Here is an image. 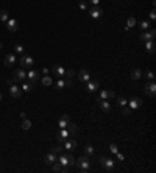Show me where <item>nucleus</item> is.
Here are the masks:
<instances>
[{
    "label": "nucleus",
    "instance_id": "nucleus-28",
    "mask_svg": "<svg viewBox=\"0 0 156 173\" xmlns=\"http://www.w3.org/2000/svg\"><path fill=\"white\" fill-rule=\"evenodd\" d=\"M10 19V13L6 11V10H2V11H0V20H2V22H6Z\"/></svg>",
    "mask_w": 156,
    "mask_h": 173
},
{
    "label": "nucleus",
    "instance_id": "nucleus-23",
    "mask_svg": "<svg viewBox=\"0 0 156 173\" xmlns=\"http://www.w3.org/2000/svg\"><path fill=\"white\" fill-rule=\"evenodd\" d=\"M144 44H145V50H147L148 53H153V52H154L156 45H154V41H153V39H151V41H145Z\"/></svg>",
    "mask_w": 156,
    "mask_h": 173
},
{
    "label": "nucleus",
    "instance_id": "nucleus-37",
    "mask_svg": "<svg viewBox=\"0 0 156 173\" xmlns=\"http://www.w3.org/2000/svg\"><path fill=\"white\" fill-rule=\"evenodd\" d=\"M56 86H58V89H63V87H66V81H64L63 78H58V81H56Z\"/></svg>",
    "mask_w": 156,
    "mask_h": 173
},
{
    "label": "nucleus",
    "instance_id": "nucleus-25",
    "mask_svg": "<svg viewBox=\"0 0 156 173\" xmlns=\"http://www.w3.org/2000/svg\"><path fill=\"white\" fill-rule=\"evenodd\" d=\"M141 77H142V70L141 69H133L131 70V78L133 80H139Z\"/></svg>",
    "mask_w": 156,
    "mask_h": 173
},
{
    "label": "nucleus",
    "instance_id": "nucleus-48",
    "mask_svg": "<svg viewBox=\"0 0 156 173\" xmlns=\"http://www.w3.org/2000/svg\"><path fill=\"white\" fill-rule=\"evenodd\" d=\"M2 48H3V44H2V42H0V50H2Z\"/></svg>",
    "mask_w": 156,
    "mask_h": 173
},
{
    "label": "nucleus",
    "instance_id": "nucleus-32",
    "mask_svg": "<svg viewBox=\"0 0 156 173\" xmlns=\"http://www.w3.org/2000/svg\"><path fill=\"white\" fill-rule=\"evenodd\" d=\"M14 52H16V53H20V55H23L25 48H23V45H20V44H16V45H14Z\"/></svg>",
    "mask_w": 156,
    "mask_h": 173
},
{
    "label": "nucleus",
    "instance_id": "nucleus-42",
    "mask_svg": "<svg viewBox=\"0 0 156 173\" xmlns=\"http://www.w3.org/2000/svg\"><path fill=\"white\" fill-rule=\"evenodd\" d=\"M116 155H117V159H119V161H123V159H125V156H123V155H122L120 151H117Z\"/></svg>",
    "mask_w": 156,
    "mask_h": 173
},
{
    "label": "nucleus",
    "instance_id": "nucleus-47",
    "mask_svg": "<svg viewBox=\"0 0 156 173\" xmlns=\"http://www.w3.org/2000/svg\"><path fill=\"white\" fill-rule=\"evenodd\" d=\"M42 73L44 75H48V69H42Z\"/></svg>",
    "mask_w": 156,
    "mask_h": 173
},
{
    "label": "nucleus",
    "instance_id": "nucleus-20",
    "mask_svg": "<svg viewBox=\"0 0 156 173\" xmlns=\"http://www.w3.org/2000/svg\"><path fill=\"white\" fill-rule=\"evenodd\" d=\"M64 150H67V151H73L75 148H76V140H73V139H67L66 142H64Z\"/></svg>",
    "mask_w": 156,
    "mask_h": 173
},
{
    "label": "nucleus",
    "instance_id": "nucleus-41",
    "mask_svg": "<svg viewBox=\"0 0 156 173\" xmlns=\"http://www.w3.org/2000/svg\"><path fill=\"white\" fill-rule=\"evenodd\" d=\"M131 114V108H125L123 109V115H129Z\"/></svg>",
    "mask_w": 156,
    "mask_h": 173
},
{
    "label": "nucleus",
    "instance_id": "nucleus-27",
    "mask_svg": "<svg viewBox=\"0 0 156 173\" xmlns=\"http://www.w3.org/2000/svg\"><path fill=\"white\" fill-rule=\"evenodd\" d=\"M134 25H136V17H133V16L128 17L126 19V28H133Z\"/></svg>",
    "mask_w": 156,
    "mask_h": 173
},
{
    "label": "nucleus",
    "instance_id": "nucleus-46",
    "mask_svg": "<svg viewBox=\"0 0 156 173\" xmlns=\"http://www.w3.org/2000/svg\"><path fill=\"white\" fill-rule=\"evenodd\" d=\"M20 119H22V120L27 119V114H25V112H20Z\"/></svg>",
    "mask_w": 156,
    "mask_h": 173
},
{
    "label": "nucleus",
    "instance_id": "nucleus-36",
    "mask_svg": "<svg viewBox=\"0 0 156 173\" xmlns=\"http://www.w3.org/2000/svg\"><path fill=\"white\" fill-rule=\"evenodd\" d=\"M139 27L145 31V30H148V28H150V22H148V20H144V22H141V25H139Z\"/></svg>",
    "mask_w": 156,
    "mask_h": 173
},
{
    "label": "nucleus",
    "instance_id": "nucleus-9",
    "mask_svg": "<svg viewBox=\"0 0 156 173\" xmlns=\"http://www.w3.org/2000/svg\"><path fill=\"white\" fill-rule=\"evenodd\" d=\"M128 105H129V108H131V111L133 109H139L142 106V100L139 97H133L131 100H128Z\"/></svg>",
    "mask_w": 156,
    "mask_h": 173
},
{
    "label": "nucleus",
    "instance_id": "nucleus-35",
    "mask_svg": "<svg viewBox=\"0 0 156 173\" xmlns=\"http://www.w3.org/2000/svg\"><path fill=\"white\" fill-rule=\"evenodd\" d=\"M67 130H69V133L75 134V133H76V125H73V123L70 122V123H69V125H67Z\"/></svg>",
    "mask_w": 156,
    "mask_h": 173
},
{
    "label": "nucleus",
    "instance_id": "nucleus-1",
    "mask_svg": "<svg viewBox=\"0 0 156 173\" xmlns=\"http://www.w3.org/2000/svg\"><path fill=\"white\" fill-rule=\"evenodd\" d=\"M75 164L78 165V168H80V171H89L91 170V159L86 156V155H83V156H80L76 161H75Z\"/></svg>",
    "mask_w": 156,
    "mask_h": 173
},
{
    "label": "nucleus",
    "instance_id": "nucleus-16",
    "mask_svg": "<svg viewBox=\"0 0 156 173\" xmlns=\"http://www.w3.org/2000/svg\"><path fill=\"white\" fill-rule=\"evenodd\" d=\"M39 75H41V73H39L38 70H30V72L27 73V78H28V81H30V83H33V84H35V83L39 80Z\"/></svg>",
    "mask_w": 156,
    "mask_h": 173
},
{
    "label": "nucleus",
    "instance_id": "nucleus-22",
    "mask_svg": "<svg viewBox=\"0 0 156 173\" xmlns=\"http://www.w3.org/2000/svg\"><path fill=\"white\" fill-rule=\"evenodd\" d=\"M69 123H70V119H69L67 115H61V117H60V120H58L60 128H67Z\"/></svg>",
    "mask_w": 156,
    "mask_h": 173
},
{
    "label": "nucleus",
    "instance_id": "nucleus-34",
    "mask_svg": "<svg viewBox=\"0 0 156 173\" xmlns=\"http://www.w3.org/2000/svg\"><path fill=\"white\" fill-rule=\"evenodd\" d=\"M126 103H128L126 98H123V97H119V98H117V105H119V106H126Z\"/></svg>",
    "mask_w": 156,
    "mask_h": 173
},
{
    "label": "nucleus",
    "instance_id": "nucleus-39",
    "mask_svg": "<svg viewBox=\"0 0 156 173\" xmlns=\"http://www.w3.org/2000/svg\"><path fill=\"white\" fill-rule=\"evenodd\" d=\"M109 151H111V153H114V155L119 151V148H117V145H116V143H109Z\"/></svg>",
    "mask_w": 156,
    "mask_h": 173
},
{
    "label": "nucleus",
    "instance_id": "nucleus-19",
    "mask_svg": "<svg viewBox=\"0 0 156 173\" xmlns=\"http://www.w3.org/2000/svg\"><path fill=\"white\" fill-rule=\"evenodd\" d=\"M114 97H116L114 91H101L98 100H109V98H114Z\"/></svg>",
    "mask_w": 156,
    "mask_h": 173
},
{
    "label": "nucleus",
    "instance_id": "nucleus-12",
    "mask_svg": "<svg viewBox=\"0 0 156 173\" xmlns=\"http://www.w3.org/2000/svg\"><path fill=\"white\" fill-rule=\"evenodd\" d=\"M6 28L10 31H17L19 30V22L16 19H8L6 20Z\"/></svg>",
    "mask_w": 156,
    "mask_h": 173
},
{
    "label": "nucleus",
    "instance_id": "nucleus-13",
    "mask_svg": "<svg viewBox=\"0 0 156 173\" xmlns=\"http://www.w3.org/2000/svg\"><path fill=\"white\" fill-rule=\"evenodd\" d=\"M89 14H91V17H94V19H100V17L103 16V10L98 8V6H92V8L89 10Z\"/></svg>",
    "mask_w": 156,
    "mask_h": 173
},
{
    "label": "nucleus",
    "instance_id": "nucleus-11",
    "mask_svg": "<svg viewBox=\"0 0 156 173\" xmlns=\"http://www.w3.org/2000/svg\"><path fill=\"white\" fill-rule=\"evenodd\" d=\"M144 92H145L147 95H150V97H154V94H156V84H154V81L147 83V84H145Z\"/></svg>",
    "mask_w": 156,
    "mask_h": 173
},
{
    "label": "nucleus",
    "instance_id": "nucleus-33",
    "mask_svg": "<svg viewBox=\"0 0 156 173\" xmlns=\"http://www.w3.org/2000/svg\"><path fill=\"white\" fill-rule=\"evenodd\" d=\"M84 155H86V156L94 155V147H92V145H86V148H84Z\"/></svg>",
    "mask_w": 156,
    "mask_h": 173
},
{
    "label": "nucleus",
    "instance_id": "nucleus-30",
    "mask_svg": "<svg viewBox=\"0 0 156 173\" xmlns=\"http://www.w3.org/2000/svg\"><path fill=\"white\" fill-rule=\"evenodd\" d=\"M41 81H42V84H44V86H47V87H48V86H51V83H53V81H51V78H50L48 75H44Z\"/></svg>",
    "mask_w": 156,
    "mask_h": 173
},
{
    "label": "nucleus",
    "instance_id": "nucleus-43",
    "mask_svg": "<svg viewBox=\"0 0 156 173\" xmlns=\"http://www.w3.org/2000/svg\"><path fill=\"white\" fill-rule=\"evenodd\" d=\"M89 2L94 5V6H98V3H100V0H89Z\"/></svg>",
    "mask_w": 156,
    "mask_h": 173
},
{
    "label": "nucleus",
    "instance_id": "nucleus-10",
    "mask_svg": "<svg viewBox=\"0 0 156 173\" xmlns=\"http://www.w3.org/2000/svg\"><path fill=\"white\" fill-rule=\"evenodd\" d=\"M98 81L97 80H89L88 81V84H86V91L89 92V94H94V92H97V89H98Z\"/></svg>",
    "mask_w": 156,
    "mask_h": 173
},
{
    "label": "nucleus",
    "instance_id": "nucleus-15",
    "mask_svg": "<svg viewBox=\"0 0 156 173\" xmlns=\"http://www.w3.org/2000/svg\"><path fill=\"white\" fill-rule=\"evenodd\" d=\"M51 72H53L55 75H58V78H63V77H64L66 69H64L63 66H60V64H55L53 67H51Z\"/></svg>",
    "mask_w": 156,
    "mask_h": 173
},
{
    "label": "nucleus",
    "instance_id": "nucleus-26",
    "mask_svg": "<svg viewBox=\"0 0 156 173\" xmlns=\"http://www.w3.org/2000/svg\"><path fill=\"white\" fill-rule=\"evenodd\" d=\"M75 75H76V72H75L73 69H67V70L64 72V77H66L67 80H72V78H73Z\"/></svg>",
    "mask_w": 156,
    "mask_h": 173
},
{
    "label": "nucleus",
    "instance_id": "nucleus-7",
    "mask_svg": "<svg viewBox=\"0 0 156 173\" xmlns=\"http://www.w3.org/2000/svg\"><path fill=\"white\" fill-rule=\"evenodd\" d=\"M69 137H70V133H69V130H66V128H61V130L58 131V134H56V139L60 140V143H64Z\"/></svg>",
    "mask_w": 156,
    "mask_h": 173
},
{
    "label": "nucleus",
    "instance_id": "nucleus-6",
    "mask_svg": "<svg viewBox=\"0 0 156 173\" xmlns=\"http://www.w3.org/2000/svg\"><path fill=\"white\" fill-rule=\"evenodd\" d=\"M25 78H27V73H25V70L20 67L14 72V75H13V81H19V83H23Z\"/></svg>",
    "mask_w": 156,
    "mask_h": 173
},
{
    "label": "nucleus",
    "instance_id": "nucleus-5",
    "mask_svg": "<svg viewBox=\"0 0 156 173\" xmlns=\"http://www.w3.org/2000/svg\"><path fill=\"white\" fill-rule=\"evenodd\" d=\"M6 83H8V86H10V94H11L14 98H19V97L22 95V91H20V87H19V86H16L13 80H8Z\"/></svg>",
    "mask_w": 156,
    "mask_h": 173
},
{
    "label": "nucleus",
    "instance_id": "nucleus-24",
    "mask_svg": "<svg viewBox=\"0 0 156 173\" xmlns=\"http://www.w3.org/2000/svg\"><path fill=\"white\" fill-rule=\"evenodd\" d=\"M33 86H35L33 83H22V87H20V91L28 94V92H31V91H33Z\"/></svg>",
    "mask_w": 156,
    "mask_h": 173
},
{
    "label": "nucleus",
    "instance_id": "nucleus-14",
    "mask_svg": "<svg viewBox=\"0 0 156 173\" xmlns=\"http://www.w3.org/2000/svg\"><path fill=\"white\" fill-rule=\"evenodd\" d=\"M16 55L14 53H8L6 56H5V67H13L14 64H16Z\"/></svg>",
    "mask_w": 156,
    "mask_h": 173
},
{
    "label": "nucleus",
    "instance_id": "nucleus-44",
    "mask_svg": "<svg viewBox=\"0 0 156 173\" xmlns=\"http://www.w3.org/2000/svg\"><path fill=\"white\" fill-rule=\"evenodd\" d=\"M154 17H156V11L153 10V11L150 13V19H151V20H154Z\"/></svg>",
    "mask_w": 156,
    "mask_h": 173
},
{
    "label": "nucleus",
    "instance_id": "nucleus-18",
    "mask_svg": "<svg viewBox=\"0 0 156 173\" xmlns=\"http://www.w3.org/2000/svg\"><path fill=\"white\" fill-rule=\"evenodd\" d=\"M91 78H92V77H91V73H89L88 70H84V69H83V70L78 72V80H80V81H83V83L86 81V83H88Z\"/></svg>",
    "mask_w": 156,
    "mask_h": 173
},
{
    "label": "nucleus",
    "instance_id": "nucleus-38",
    "mask_svg": "<svg viewBox=\"0 0 156 173\" xmlns=\"http://www.w3.org/2000/svg\"><path fill=\"white\" fill-rule=\"evenodd\" d=\"M51 151H53V153H56V155H60V153H63V151H64V147H63V145H60V147H55Z\"/></svg>",
    "mask_w": 156,
    "mask_h": 173
},
{
    "label": "nucleus",
    "instance_id": "nucleus-31",
    "mask_svg": "<svg viewBox=\"0 0 156 173\" xmlns=\"http://www.w3.org/2000/svg\"><path fill=\"white\" fill-rule=\"evenodd\" d=\"M142 75H144L145 78H148L150 81H153V80H154V72H153V70H147L145 73H142Z\"/></svg>",
    "mask_w": 156,
    "mask_h": 173
},
{
    "label": "nucleus",
    "instance_id": "nucleus-45",
    "mask_svg": "<svg viewBox=\"0 0 156 173\" xmlns=\"http://www.w3.org/2000/svg\"><path fill=\"white\" fill-rule=\"evenodd\" d=\"M66 86L67 87H72V80H66Z\"/></svg>",
    "mask_w": 156,
    "mask_h": 173
},
{
    "label": "nucleus",
    "instance_id": "nucleus-21",
    "mask_svg": "<svg viewBox=\"0 0 156 173\" xmlns=\"http://www.w3.org/2000/svg\"><path fill=\"white\" fill-rule=\"evenodd\" d=\"M98 106L101 108V111H105V112L111 111V103L108 100H98Z\"/></svg>",
    "mask_w": 156,
    "mask_h": 173
},
{
    "label": "nucleus",
    "instance_id": "nucleus-4",
    "mask_svg": "<svg viewBox=\"0 0 156 173\" xmlns=\"http://www.w3.org/2000/svg\"><path fill=\"white\" fill-rule=\"evenodd\" d=\"M19 64H20V67H22V69H28V67H33L35 59H33L30 55H22V56H20V59H19Z\"/></svg>",
    "mask_w": 156,
    "mask_h": 173
},
{
    "label": "nucleus",
    "instance_id": "nucleus-2",
    "mask_svg": "<svg viewBox=\"0 0 156 173\" xmlns=\"http://www.w3.org/2000/svg\"><path fill=\"white\" fill-rule=\"evenodd\" d=\"M75 158L70 155V153H60L58 155V162L63 165V167H69V165H73L75 164Z\"/></svg>",
    "mask_w": 156,
    "mask_h": 173
},
{
    "label": "nucleus",
    "instance_id": "nucleus-8",
    "mask_svg": "<svg viewBox=\"0 0 156 173\" xmlns=\"http://www.w3.org/2000/svg\"><path fill=\"white\" fill-rule=\"evenodd\" d=\"M154 36H156L154 28H150V31H144V33L139 36V39H141L142 42H145V41H151V39H154Z\"/></svg>",
    "mask_w": 156,
    "mask_h": 173
},
{
    "label": "nucleus",
    "instance_id": "nucleus-3",
    "mask_svg": "<svg viewBox=\"0 0 156 173\" xmlns=\"http://www.w3.org/2000/svg\"><path fill=\"white\" fill-rule=\"evenodd\" d=\"M98 162H100V165L105 167L108 171H114V168H116V162L113 159L105 158V156H98Z\"/></svg>",
    "mask_w": 156,
    "mask_h": 173
},
{
    "label": "nucleus",
    "instance_id": "nucleus-29",
    "mask_svg": "<svg viewBox=\"0 0 156 173\" xmlns=\"http://www.w3.org/2000/svg\"><path fill=\"white\" fill-rule=\"evenodd\" d=\"M22 130H25V131H27V130H30L31 128V122L28 120V119H23V122H22Z\"/></svg>",
    "mask_w": 156,
    "mask_h": 173
},
{
    "label": "nucleus",
    "instance_id": "nucleus-17",
    "mask_svg": "<svg viewBox=\"0 0 156 173\" xmlns=\"http://www.w3.org/2000/svg\"><path fill=\"white\" fill-rule=\"evenodd\" d=\"M44 161H45V164H47V165H53V164L58 161V155L51 151V153H48V155L45 156V159H44Z\"/></svg>",
    "mask_w": 156,
    "mask_h": 173
},
{
    "label": "nucleus",
    "instance_id": "nucleus-49",
    "mask_svg": "<svg viewBox=\"0 0 156 173\" xmlns=\"http://www.w3.org/2000/svg\"><path fill=\"white\" fill-rule=\"evenodd\" d=\"M0 100H2V94H0Z\"/></svg>",
    "mask_w": 156,
    "mask_h": 173
},
{
    "label": "nucleus",
    "instance_id": "nucleus-40",
    "mask_svg": "<svg viewBox=\"0 0 156 173\" xmlns=\"http://www.w3.org/2000/svg\"><path fill=\"white\" fill-rule=\"evenodd\" d=\"M78 6H80V10H83V11L88 10V3L86 2H80V5H78Z\"/></svg>",
    "mask_w": 156,
    "mask_h": 173
}]
</instances>
